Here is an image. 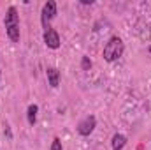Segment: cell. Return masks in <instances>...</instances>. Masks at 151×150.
Wrapping results in <instances>:
<instances>
[{"label":"cell","instance_id":"8992f818","mask_svg":"<svg viewBox=\"0 0 151 150\" xmlns=\"http://www.w3.org/2000/svg\"><path fill=\"white\" fill-rule=\"evenodd\" d=\"M46 74H47V81H49V85H51L53 88H56V87L60 85V71H58L56 67H49V69L46 71Z\"/></svg>","mask_w":151,"mask_h":150},{"label":"cell","instance_id":"7a4b0ae2","mask_svg":"<svg viewBox=\"0 0 151 150\" xmlns=\"http://www.w3.org/2000/svg\"><path fill=\"white\" fill-rule=\"evenodd\" d=\"M123 51H125L123 41L118 37V36H114V37H111L107 41V44L104 46V58H106L107 62H114V60L121 58Z\"/></svg>","mask_w":151,"mask_h":150},{"label":"cell","instance_id":"52a82bcc","mask_svg":"<svg viewBox=\"0 0 151 150\" xmlns=\"http://www.w3.org/2000/svg\"><path fill=\"white\" fill-rule=\"evenodd\" d=\"M111 145H113V150H121L127 145V136H123V134H114Z\"/></svg>","mask_w":151,"mask_h":150},{"label":"cell","instance_id":"8fae6325","mask_svg":"<svg viewBox=\"0 0 151 150\" xmlns=\"http://www.w3.org/2000/svg\"><path fill=\"white\" fill-rule=\"evenodd\" d=\"M150 53H151V46H150Z\"/></svg>","mask_w":151,"mask_h":150},{"label":"cell","instance_id":"277c9868","mask_svg":"<svg viewBox=\"0 0 151 150\" xmlns=\"http://www.w3.org/2000/svg\"><path fill=\"white\" fill-rule=\"evenodd\" d=\"M95 127H97V118H95L93 115H90V117L83 118V120L77 124V133H79L81 136H90Z\"/></svg>","mask_w":151,"mask_h":150},{"label":"cell","instance_id":"ba28073f","mask_svg":"<svg viewBox=\"0 0 151 150\" xmlns=\"http://www.w3.org/2000/svg\"><path fill=\"white\" fill-rule=\"evenodd\" d=\"M37 111H39L37 104H30V106H28V110H27V118H28V124H30V125H34V124L37 122Z\"/></svg>","mask_w":151,"mask_h":150},{"label":"cell","instance_id":"30bf717a","mask_svg":"<svg viewBox=\"0 0 151 150\" xmlns=\"http://www.w3.org/2000/svg\"><path fill=\"white\" fill-rule=\"evenodd\" d=\"M90 67H91V60H90L88 57H83V69H84V71H88Z\"/></svg>","mask_w":151,"mask_h":150},{"label":"cell","instance_id":"6da1fadb","mask_svg":"<svg viewBox=\"0 0 151 150\" xmlns=\"http://www.w3.org/2000/svg\"><path fill=\"white\" fill-rule=\"evenodd\" d=\"M4 23H5V32H7L9 39H11L12 42H18V41H19V16H18L16 7L11 5V7L7 9V14H5Z\"/></svg>","mask_w":151,"mask_h":150},{"label":"cell","instance_id":"5b68a950","mask_svg":"<svg viewBox=\"0 0 151 150\" xmlns=\"http://www.w3.org/2000/svg\"><path fill=\"white\" fill-rule=\"evenodd\" d=\"M44 42H46V46L47 48H51V50H56L58 46H60V36H58V32L55 30V28H47V30H44Z\"/></svg>","mask_w":151,"mask_h":150},{"label":"cell","instance_id":"3957f363","mask_svg":"<svg viewBox=\"0 0 151 150\" xmlns=\"http://www.w3.org/2000/svg\"><path fill=\"white\" fill-rule=\"evenodd\" d=\"M55 16H56V2L47 0V2L44 4V7H42V25H44L46 30L49 28V21H51Z\"/></svg>","mask_w":151,"mask_h":150},{"label":"cell","instance_id":"9c48e42d","mask_svg":"<svg viewBox=\"0 0 151 150\" xmlns=\"http://www.w3.org/2000/svg\"><path fill=\"white\" fill-rule=\"evenodd\" d=\"M49 150H63L60 138H55V140H53V143H51V149H49Z\"/></svg>","mask_w":151,"mask_h":150},{"label":"cell","instance_id":"7c38bea8","mask_svg":"<svg viewBox=\"0 0 151 150\" xmlns=\"http://www.w3.org/2000/svg\"><path fill=\"white\" fill-rule=\"evenodd\" d=\"M0 74H2V73H0Z\"/></svg>","mask_w":151,"mask_h":150}]
</instances>
